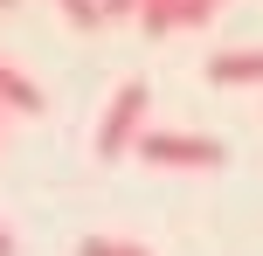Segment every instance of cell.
<instances>
[{
  "label": "cell",
  "mask_w": 263,
  "mask_h": 256,
  "mask_svg": "<svg viewBox=\"0 0 263 256\" xmlns=\"http://www.w3.org/2000/svg\"><path fill=\"white\" fill-rule=\"evenodd\" d=\"M208 83H222V90H263V49H222L208 55Z\"/></svg>",
  "instance_id": "3"
},
{
  "label": "cell",
  "mask_w": 263,
  "mask_h": 256,
  "mask_svg": "<svg viewBox=\"0 0 263 256\" xmlns=\"http://www.w3.org/2000/svg\"><path fill=\"white\" fill-rule=\"evenodd\" d=\"M145 0H104V21H139Z\"/></svg>",
  "instance_id": "8"
},
{
  "label": "cell",
  "mask_w": 263,
  "mask_h": 256,
  "mask_svg": "<svg viewBox=\"0 0 263 256\" xmlns=\"http://www.w3.org/2000/svg\"><path fill=\"white\" fill-rule=\"evenodd\" d=\"M215 7H222V0H180V28H208Z\"/></svg>",
  "instance_id": "7"
},
{
  "label": "cell",
  "mask_w": 263,
  "mask_h": 256,
  "mask_svg": "<svg viewBox=\"0 0 263 256\" xmlns=\"http://www.w3.org/2000/svg\"><path fill=\"white\" fill-rule=\"evenodd\" d=\"M55 14H63L69 28H97L104 21V0H55Z\"/></svg>",
  "instance_id": "5"
},
{
  "label": "cell",
  "mask_w": 263,
  "mask_h": 256,
  "mask_svg": "<svg viewBox=\"0 0 263 256\" xmlns=\"http://www.w3.org/2000/svg\"><path fill=\"white\" fill-rule=\"evenodd\" d=\"M77 256H145V249L139 243H118V235H83Z\"/></svg>",
  "instance_id": "6"
},
{
  "label": "cell",
  "mask_w": 263,
  "mask_h": 256,
  "mask_svg": "<svg viewBox=\"0 0 263 256\" xmlns=\"http://www.w3.org/2000/svg\"><path fill=\"white\" fill-rule=\"evenodd\" d=\"M0 7H14V0H0Z\"/></svg>",
  "instance_id": "10"
},
{
  "label": "cell",
  "mask_w": 263,
  "mask_h": 256,
  "mask_svg": "<svg viewBox=\"0 0 263 256\" xmlns=\"http://www.w3.org/2000/svg\"><path fill=\"white\" fill-rule=\"evenodd\" d=\"M0 256H14V235H7V222H0Z\"/></svg>",
  "instance_id": "9"
},
{
  "label": "cell",
  "mask_w": 263,
  "mask_h": 256,
  "mask_svg": "<svg viewBox=\"0 0 263 256\" xmlns=\"http://www.w3.org/2000/svg\"><path fill=\"white\" fill-rule=\"evenodd\" d=\"M145 166H166V173H215V166L229 160V146L222 139H201V132H153V125H145V139L139 146Z\"/></svg>",
  "instance_id": "1"
},
{
  "label": "cell",
  "mask_w": 263,
  "mask_h": 256,
  "mask_svg": "<svg viewBox=\"0 0 263 256\" xmlns=\"http://www.w3.org/2000/svg\"><path fill=\"white\" fill-rule=\"evenodd\" d=\"M0 118H7V104H0Z\"/></svg>",
  "instance_id": "11"
},
{
  "label": "cell",
  "mask_w": 263,
  "mask_h": 256,
  "mask_svg": "<svg viewBox=\"0 0 263 256\" xmlns=\"http://www.w3.org/2000/svg\"><path fill=\"white\" fill-rule=\"evenodd\" d=\"M0 104H7V111H42V90H35L14 63H0Z\"/></svg>",
  "instance_id": "4"
},
{
  "label": "cell",
  "mask_w": 263,
  "mask_h": 256,
  "mask_svg": "<svg viewBox=\"0 0 263 256\" xmlns=\"http://www.w3.org/2000/svg\"><path fill=\"white\" fill-rule=\"evenodd\" d=\"M145 83L139 76H125L118 90H111V104H104V118H97V160H125L132 146L145 139Z\"/></svg>",
  "instance_id": "2"
}]
</instances>
